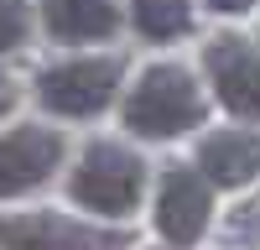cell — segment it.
Here are the masks:
<instances>
[{
  "mask_svg": "<svg viewBox=\"0 0 260 250\" xmlns=\"http://www.w3.org/2000/svg\"><path fill=\"white\" fill-rule=\"evenodd\" d=\"M125 57L110 47L94 52H57L31 73V99L42 104V115L52 120H99L104 110H115L125 94Z\"/></svg>",
  "mask_w": 260,
  "mask_h": 250,
  "instance_id": "3",
  "label": "cell"
},
{
  "mask_svg": "<svg viewBox=\"0 0 260 250\" xmlns=\"http://www.w3.org/2000/svg\"><path fill=\"white\" fill-rule=\"evenodd\" d=\"M68 172V136L47 120H11L0 131V203L31 198Z\"/></svg>",
  "mask_w": 260,
  "mask_h": 250,
  "instance_id": "4",
  "label": "cell"
},
{
  "mask_svg": "<svg viewBox=\"0 0 260 250\" xmlns=\"http://www.w3.org/2000/svg\"><path fill=\"white\" fill-rule=\"evenodd\" d=\"M62 188H68V203L89 219L104 224H125L136 219V208L151 193V167L130 141L120 136H94L78 146V157L62 172Z\"/></svg>",
  "mask_w": 260,
  "mask_h": 250,
  "instance_id": "1",
  "label": "cell"
},
{
  "mask_svg": "<svg viewBox=\"0 0 260 250\" xmlns=\"http://www.w3.org/2000/svg\"><path fill=\"white\" fill-rule=\"evenodd\" d=\"M37 37V0H0V57L31 47Z\"/></svg>",
  "mask_w": 260,
  "mask_h": 250,
  "instance_id": "11",
  "label": "cell"
},
{
  "mask_svg": "<svg viewBox=\"0 0 260 250\" xmlns=\"http://www.w3.org/2000/svg\"><path fill=\"white\" fill-rule=\"evenodd\" d=\"M37 32L62 52H94L125 32V0H37Z\"/></svg>",
  "mask_w": 260,
  "mask_h": 250,
  "instance_id": "8",
  "label": "cell"
},
{
  "mask_svg": "<svg viewBox=\"0 0 260 250\" xmlns=\"http://www.w3.org/2000/svg\"><path fill=\"white\" fill-rule=\"evenodd\" d=\"M208 16H224V21H240V16H255L260 0H198Z\"/></svg>",
  "mask_w": 260,
  "mask_h": 250,
  "instance_id": "12",
  "label": "cell"
},
{
  "mask_svg": "<svg viewBox=\"0 0 260 250\" xmlns=\"http://www.w3.org/2000/svg\"><path fill=\"white\" fill-rule=\"evenodd\" d=\"M192 167L213 188H245L260 177V125H229V131L198 136V157Z\"/></svg>",
  "mask_w": 260,
  "mask_h": 250,
  "instance_id": "9",
  "label": "cell"
},
{
  "mask_svg": "<svg viewBox=\"0 0 260 250\" xmlns=\"http://www.w3.org/2000/svg\"><path fill=\"white\" fill-rule=\"evenodd\" d=\"M120 125L136 141H182L198 125H208V89L187 63L156 57L125 83L120 94Z\"/></svg>",
  "mask_w": 260,
  "mask_h": 250,
  "instance_id": "2",
  "label": "cell"
},
{
  "mask_svg": "<svg viewBox=\"0 0 260 250\" xmlns=\"http://www.w3.org/2000/svg\"><path fill=\"white\" fill-rule=\"evenodd\" d=\"M16 104H21V83H16L6 68H0V125H6V120L16 115Z\"/></svg>",
  "mask_w": 260,
  "mask_h": 250,
  "instance_id": "13",
  "label": "cell"
},
{
  "mask_svg": "<svg viewBox=\"0 0 260 250\" xmlns=\"http://www.w3.org/2000/svg\"><path fill=\"white\" fill-rule=\"evenodd\" d=\"M115 229L68 208H0V250H120Z\"/></svg>",
  "mask_w": 260,
  "mask_h": 250,
  "instance_id": "7",
  "label": "cell"
},
{
  "mask_svg": "<svg viewBox=\"0 0 260 250\" xmlns=\"http://www.w3.org/2000/svg\"><path fill=\"white\" fill-rule=\"evenodd\" d=\"M125 26L151 47H172V42L192 37L198 0H125Z\"/></svg>",
  "mask_w": 260,
  "mask_h": 250,
  "instance_id": "10",
  "label": "cell"
},
{
  "mask_svg": "<svg viewBox=\"0 0 260 250\" xmlns=\"http://www.w3.org/2000/svg\"><path fill=\"white\" fill-rule=\"evenodd\" d=\"M213 219V182L192 162H167L151 188V224L167 250H192Z\"/></svg>",
  "mask_w": 260,
  "mask_h": 250,
  "instance_id": "5",
  "label": "cell"
},
{
  "mask_svg": "<svg viewBox=\"0 0 260 250\" xmlns=\"http://www.w3.org/2000/svg\"><path fill=\"white\" fill-rule=\"evenodd\" d=\"M203 78L219 110L240 125H260V42L245 32H219L203 42Z\"/></svg>",
  "mask_w": 260,
  "mask_h": 250,
  "instance_id": "6",
  "label": "cell"
}]
</instances>
